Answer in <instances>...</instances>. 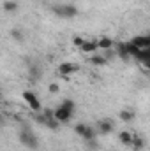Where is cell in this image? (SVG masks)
I'll return each instance as SVG.
<instances>
[{"label": "cell", "mask_w": 150, "mask_h": 151, "mask_svg": "<svg viewBox=\"0 0 150 151\" xmlns=\"http://www.w3.org/2000/svg\"><path fill=\"white\" fill-rule=\"evenodd\" d=\"M28 72H30V77H32V79H41V76H42V69L39 67L37 63H30Z\"/></svg>", "instance_id": "4fadbf2b"}, {"label": "cell", "mask_w": 150, "mask_h": 151, "mask_svg": "<svg viewBox=\"0 0 150 151\" xmlns=\"http://www.w3.org/2000/svg\"><path fill=\"white\" fill-rule=\"evenodd\" d=\"M113 130H115V125H113V121H110V119H101L97 123V134L110 135Z\"/></svg>", "instance_id": "8992f818"}, {"label": "cell", "mask_w": 150, "mask_h": 151, "mask_svg": "<svg viewBox=\"0 0 150 151\" xmlns=\"http://www.w3.org/2000/svg\"><path fill=\"white\" fill-rule=\"evenodd\" d=\"M53 118H55L58 123H67V121L73 118V113L67 111V109H64V107L60 106V107H57V109L53 111Z\"/></svg>", "instance_id": "5b68a950"}, {"label": "cell", "mask_w": 150, "mask_h": 151, "mask_svg": "<svg viewBox=\"0 0 150 151\" xmlns=\"http://www.w3.org/2000/svg\"><path fill=\"white\" fill-rule=\"evenodd\" d=\"M4 11L5 12H14V11H18V4L14 0H7V2H4Z\"/></svg>", "instance_id": "ac0fdd59"}, {"label": "cell", "mask_w": 150, "mask_h": 151, "mask_svg": "<svg viewBox=\"0 0 150 151\" xmlns=\"http://www.w3.org/2000/svg\"><path fill=\"white\" fill-rule=\"evenodd\" d=\"M62 107H64V109H67V111H71L73 114H74V111H76V104H74V100H71V99H64Z\"/></svg>", "instance_id": "d6986e66"}, {"label": "cell", "mask_w": 150, "mask_h": 151, "mask_svg": "<svg viewBox=\"0 0 150 151\" xmlns=\"http://www.w3.org/2000/svg\"><path fill=\"white\" fill-rule=\"evenodd\" d=\"M0 121H2V113H0Z\"/></svg>", "instance_id": "484cf974"}, {"label": "cell", "mask_w": 150, "mask_h": 151, "mask_svg": "<svg viewBox=\"0 0 150 151\" xmlns=\"http://www.w3.org/2000/svg\"><path fill=\"white\" fill-rule=\"evenodd\" d=\"M97 47H99V49H106V51H108V49H111V47H113V40L110 37H101L99 40H97Z\"/></svg>", "instance_id": "5bb4252c"}, {"label": "cell", "mask_w": 150, "mask_h": 151, "mask_svg": "<svg viewBox=\"0 0 150 151\" xmlns=\"http://www.w3.org/2000/svg\"><path fill=\"white\" fill-rule=\"evenodd\" d=\"M118 116H120V119H122V121H133V119H134V113H133V111H129V109H122Z\"/></svg>", "instance_id": "e0dca14e"}, {"label": "cell", "mask_w": 150, "mask_h": 151, "mask_svg": "<svg viewBox=\"0 0 150 151\" xmlns=\"http://www.w3.org/2000/svg\"><path fill=\"white\" fill-rule=\"evenodd\" d=\"M124 46H125V53H127V56H129V58H136L140 47H136L133 42H124Z\"/></svg>", "instance_id": "7c38bea8"}, {"label": "cell", "mask_w": 150, "mask_h": 151, "mask_svg": "<svg viewBox=\"0 0 150 151\" xmlns=\"http://www.w3.org/2000/svg\"><path fill=\"white\" fill-rule=\"evenodd\" d=\"M136 47H140V49H145V47H150V39L147 35H136V37L131 40Z\"/></svg>", "instance_id": "ba28073f"}, {"label": "cell", "mask_w": 150, "mask_h": 151, "mask_svg": "<svg viewBox=\"0 0 150 151\" xmlns=\"http://www.w3.org/2000/svg\"><path fill=\"white\" fill-rule=\"evenodd\" d=\"M90 63H92V65H95V67H103V65H106V63H108V60H106L104 56H101V55H92Z\"/></svg>", "instance_id": "9a60e30c"}, {"label": "cell", "mask_w": 150, "mask_h": 151, "mask_svg": "<svg viewBox=\"0 0 150 151\" xmlns=\"http://www.w3.org/2000/svg\"><path fill=\"white\" fill-rule=\"evenodd\" d=\"M83 42H85V39L79 37V35H76V37L73 39V44H74L76 47H81V46H83Z\"/></svg>", "instance_id": "603a6c76"}, {"label": "cell", "mask_w": 150, "mask_h": 151, "mask_svg": "<svg viewBox=\"0 0 150 151\" xmlns=\"http://www.w3.org/2000/svg\"><path fill=\"white\" fill-rule=\"evenodd\" d=\"M118 139H120V142L122 144H125V146H131V139H133V134L131 132H120L118 134Z\"/></svg>", "instance_id": "2e32d148"}, {"label": "cell", "mask_w": 150, "mask_h": 151, "mask_svg": "<svg viewBox=\"0 0 150 151\" xmlns=\"http://www.w3.org/2000/svg\"><path fill=\"white\" fill-rule=\"evenodd\" d=\"M50 91H51V93H58V84H57V83H51V84H50Z\"/></svg>", "instance_id": "cb8c5ba5"}, {"label": "cell", "mask_w": 150, "mask_h": 151, "mask_svg": "<svg viewBox=\"0 0 150 151\" xmlns=\"http://www.w3.org/2000/svg\"><path fill=\"white\" fill-rule=\"evenodd\" d=\"M44 127H48V128H51V130H58L60 123H58L55 118H48V119H46V123H44Z\"/></svg>", "instance_id": "ffe728a7"}, {"label": "cell", "mask_w": 150, "mask_h": 151, "mask_svg": "<svg viewBox=\"0 0 150 151\" xmlns=\"http://www.w3.org/2000/svg\"><path fill=\"white\" fill-rule=\"evenodd\" d=\"M11 37L14 39V40H23V39H25V34H23V30H20V28H12V30H11Z\"/></svg>", "instance_id": "44dd1931"}, {"label": "cell", "mask_w": 150, "mask_h": 151, "mask_svg": "<svg viewBox=\"0 0 150 151\" xmlns=\"http://www.w3.org/2000/svg\"><path fill=\"white\" fill-rule=\"evenodd\" d=\"M131 146H133V150L134 151H141L143 148H145V139L140 137V135H133V139H131Z\"/></svg>", "instance_id": "30bf717a"}, {"label": "cell", "mask_w": 150, "mask_h": 151, "mask_svg": "<svg viewBox=\"0 0 150 151\" xmlns=\"http://www.w3.org/2000/svg\"><path fill=\"white\" fill-rule=\"evenodd\" d=\"M117 53H118V56H120V58H124V60H129V56H127V53H125V46H124V42H120V44H118V47H117Z\"/></svg>", "instance_id": "7402d4cb"}, {"label": "cell", "mask_w": 150, "mask_h": 151, "mask_svg": "<svg viewBox=\"0 0 150 151\" xmlns=\"http://www.w3.org/2000/svg\"><path fill=\"white\" fill-rule=\"evenodd\" d=\"M83 53H88V55H94L99 47H97V40H85L83 42V46L79 47Z\"/></svg>", "instance_id": "9c48e42d"}, {"label": "cell", "mask_w": 150, "mask_h": 151, "mask_svg": "<svg viewBox=\"0 0 150 151\" xmlns=\"http://www.w3.org/2000/svg\"><path fill=\"white\" fill-rule=\"evenodd\" d=\"M23 100L27 102V106H28L34 113H39V111H41V102H39L37 95H34L32 91H23Z\"/></svg>", "instance_id": "277c9868"}, {"label": "cell", "mask_w": 150, "mask_h": 151, "mask_svg": "<svg viewBox=\"0 0 150 151\" xmlns=\"http://www.w3.org/2000/svg\"><path fill=\"white\" fill-rule=\"evenodd\" d=\"M0 99H2V90H0Z\"/></svg>", "instance_id": "d4e9b609"}, {"label": "cell", "mask_w": 150, "mask_h": 151, "mask_svg": "<svg viewBox=\"0 0 150 151\" xmlns=\"http://www.w3.org/2000/svg\"><path fill=\"white\" fill-rule=\"evenodd\" d=\"M136 60H138L140 63H143L145 67H149V63H150V47L140 49L138 55H136Z\"/></svg>", "instance_id": "52a82bcc"}, {"label": "cell", "mask_w": 150, "mask_h": 151, "mask_svg": "<svg viewBox=\"0 0 150 151\" xmlns=\"http://www.w3.org/2000/svg\"><path fill=\"white\" fill-rule=\"evenodd\" d=\"M51 11H53L55 16L64 18V19H69V18L78 16V9H76V5H73V4H57V5L51 7Z\"/></svg>", "instance_id": "6da1fadb"}, {"label": "cell", "mask_w": 150, "mask_h": 151, "mask_svg": "<svg viewBox=\"0 0 150 151\" xmlns=\"http://www.w3.org/2000/svg\"><path fill=\"white\" fill-rule=\"evenodd\" d=\"M20 142L23 144V146H27L28 150H37L39 148V139L37 135L30 130V128H21V132H20Z\"/></svg>", "instance_id": "7a4b0ae2"}, {"label": "cell", "mask_w": 150, "mask_h": 151, "mask_svg": "<svg viewBox=\"0 0 150 151\" xmlns=\"http://www.w3.org/2000/svg\"><path fill=\"white\" fill-rule=\"evenodd\" d=\"M95 135H97V132L92 128V127H85V130L81 132V137L85 139V141H95Z\"/></svg>", "instance_id": "8fae6325"}, {"label": "cell", "mask_w": 150, "mask_h": 151, "mask_svg": "<svg viewBox=\"0 0 150 151\" xmlns=\"http://www.w3.org/2000/svg\"><path fill=\"white\" fill-rule=\"evenodd\" d=\"M76 72H79V65H78V63L64 62V63L58 65V74H60V77H64V79H67L69 76L76 74Z\"/></svg>", "instance_id": "3957f363"}]
</instances>
